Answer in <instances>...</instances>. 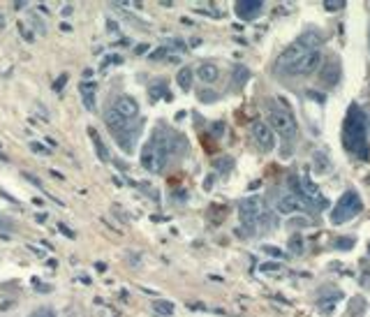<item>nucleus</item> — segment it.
I'll use <instances>...</instances> for the list:
<instances>
[{
  "instance_id": "f257e3e1",
  "label": "nucleus",
  "mask_w": 370,
  "mask_h": 317,
  "mask_svg": "<svg viewBox=\"0 0 370 317\" xmlns=\"http://www.w3.org/2000/svg\"><path fill=\"white\" fill-rule=\"evenodd\" d=\"M343 142L352 155L359 160L368 158V123H365V114L361 111L359 104H352L347 109V118H345L343 127Z\"/></svg>"
},
{
  "instance_id": "f03ea898",
  "label": "nucleus",
  "mask_w": 370,
  "mask_h": 317,
  "mask_svg": "<svg viewBox=\"0 0 370 317\" xmlns=\"http://www.w3.org/2000/svg\"><path fill=\"white\" fill-rule=\"evenodd\" d=\"M171 155L169 151V137H162L160 130L153 134V139L142 148V167L153 174H158L167 167V160Z\"/></svg>"
},
{
  "instance_id": "7ed1b4c3",
  "label": "nucleus",
  "mask_w": 370,
  "mask_h": 317,
  "mask_svg": "<svg viewBox=\"0 0 370 317\" xmlns=\"http://www.w3.org/2000/svg\"><path fill=\"white\" fill-rule=\"evenodd\" d=\"M266 118L268 123L266 125L273 130V134H283L285 139H294L299 134V125H296V118L292 116V111L285 109L283 104H275V102H268L266 107Z\"/></svg>"
},
{
  "instance_id": "20e7f679",
  "label": "nucleus",
  "mask_w": 370,
  "mask_h": 317,
  "mask_svg": "<svg viewBox=\"0 0 370 317\" xmlns=\"http://www.w3.org/2000/svg\"><path fill=\"white\" fill-rule=\"evenodd\" d=\"M361 211H363V202H361L359 192L347 190V192H343V197L336 202L329 220H331V224H343V222H349L352 218H356Z\"/></svg>"
},
{
  "instance_id": "39448f33",
  "label": "nucleus",
  "mask_w": 370,
  "mask_h": 317,
  "mask_svg": "<svg viewBox=\"0 0 370 317\" xmlns=\"http://www.w3.org/2000/svg\"><path fill=\"white\" fill-rule=\"evenodd\" d=\"M239 218L245 227H257L261 220L266 218V208H264L261 197H257V195L245 197L243 202L239 204Z\"/></svg>"
},
{
  "instance_id": "423d86ee",
  "label": "nucleus",
  "mask_w": 370,
  "mask_h": 317,
  "mask_svg": "<svg viewBox=\"0 0 370 317\" xmlns=\"http://www.w3.org/2000/svg\"><path fill=\"white\" fill-rule=\"evenodd\" d=\"M319 67H321L319 49H317V51H305V54L296 60L294 65L289 67V72L285 74V77H310V74H315Z\"/></svg>"
},
{
  "instance_id": "0eeeda50",
  "label": "nucleus",
  "mask_w": 370,
  "mask_h": 317,
  "mask_svg": "<svg viewBox=\"0 0 370 317\" xmlns=\"http://www.w3.org/2000/svg\"><path fill=\"white\" fill-rule=\"evenodd\" d=\"M250 134H252V139H255V144L259 146V151H264V153H271L273 148H275V134H273V130L264 123V120H255V123H252Z\"/></svg>"
},
{
  "instance_id": "6e6552de",
  "label": "nucleus",
  "mask_w": 370,
  "mask_h": 317,
  "mask_svg": "<svg viewBox=\"0 0 370 317\" xmlns=\"http://www.w3.org/2000/svg\"><path fill=\"white\" fill-rule=\"evenodd\" d=\"M275 211L278 213H283V215L305 213V211H308V202H305L303 197H299V195H294V192H289V195H285V197L278 199Z\"/></svg>"
},
{
  "instance_id": "1a4fd4ad",
  "label": "nucleus",
  "mask_w": 370,
  "mask_h": 317,
  "mask_svg": "<svg viewBox=\"0 0 370 317\" xmlns=\"http://www.w3.org/2000/svg\"><path fill=\"white\" fill-rule=\"evenodd\" d=\"M111 109L116 111V114L125 116L127 120H134L136 116H139V104H136L134 98H130V95H118V98L114 100V107Z\"/></svg>"
},
{
  "instance_id": "9d476101",
  "label": "nucleus",
  "mask_w": 370,
  "mask_h": 317,
  "mask_svg": "<svg viewBox=\"0 0 370 317\" xmlns=\"http://www.w3.org/2000/svg\"><path fill=\"white\" fill-rule=\"evenodd\" d=\"M321 81L327 88H333L338 81H340V63L338 58H329L327 63H321Z\"/></svg>"
},
{
  "instance_id": "9b49d317",
  "label": "nucleus",
  "mask_w": 370,
  "mask_h": 317,
  "mask_svg": "<svg viewBox=\"0 0 370 317\" xmlns=\"http://www.w3.org/2000/svg\"><path fill=\"white\" fill-rule=\"evenodd\" d=\"M261 10H264V3H259V0H239L236 3V14L241 19H245V21L257 19L261 14Z\"/></svg>"
},
{
  "instance_id": "f8f14e48",
  "label": "nucleus",
  "mask_w": 370,
  "mask_h": 317,
  "mask_svg": "<svg viewBox=\"0 0 370 317\" xmlns=\"http://www.w3.org/2000/svg\"><path fill=\"white\" fill-rule=\"evenodd\" d=\"M104 120H107V127H109L114 134H123V132H127L132 127V123H134V120H127L125 116L116 114L114 109H109L107 114H104Z\"/></svg>"
},
{
  "instance_id": "ddd939ff",
  "label": "nucleus",
  "mask_w": 370,
  "mask_h": 317,
  "mask_svg": "<svg viewBox=\"0 0 370 317\" xmlns=\"http://www.w3.org/2000/svg\"><path fill=\"white\" fill-rule=\"evenodd\" d=\"M294 44H299L301 49H305V51H317V47H319V44H324V35L315 33V30H308V33L301 35V37L296 39Z\"/></svg>"
},
{
  "instance_id": "4468645a",
  "label": "nucleus",
  "mask_w": 370,
  "mask_h": 317,
  "mask_svg": "<svg viewBox=\"0 0 370 317\" xmlns=\"http://www.w3.org/2000/svg\"><path fill=\"white\" fill-rule=\"evenodd\" d=\"M197 77H199V81H204V83H213V81H218L220 70L213 65V63H202L199 70H197Z\"/></svg>"
},
{
  "instance_id": "2eb2a0df",
  "label": "nucleus",
  "mask_w": 370,
  "mask_h": 317,
  "mask_svg": "<svg viewBox=\"0 0 370 317\" xmlns=\"http://www.w3.org/2000/svg\"><path fill=\"white\" fill-rule=\"evenodd\" d=\"M312 164H315V174H329V169H331V160H329L327 153H321V151H317L312 155Z\"/></svg>"
},
{
  "instance_id": "dca6fc26",
  "label": "nucleus",
  "mask_w": 370,
  "mask_h": 317,
  "mask_svg": "<svg viewBox=\"0 0 370 317\" xmlns=\"http://www.w3.org/2000/svg\"><path fill=\"white\" fill-rule=\"evenodd\" d=\"M81 95L86 109H95V83H81Z\"/></svg>"
},
{
  "instance_id": "f3484780",
  "label": "nucleus",
  "mask_w": 370,
  "mask_h": 317,
  "mask_svg": "<svg viewBox=\"0 0 370 317\" xmlns=\"http://www.w3.org/2000/svg\"><path fill=\"white\" fill-rule=\"evenodd\" d=\"M116 142H118V146L123 148V151H127V153H132V148H134V142H136V137H134V132H123V134H116Z\"/></svg>"
},
{
  "instance_id": "a211bd4d",
  "label": "nucleus",
  "mask_w": 370,
  "mask_h": 317,
  "mask_svg": "<svg viewBox=\"0 0 370 317\" xmlns=\"http://www.w3.org/2000/svg\"><path fill=\"white\" fill-rule=\"evenodd\" d=\"M88 132H90L92 144H95V148H98V158H100V160H104V162H109V160H111V155H109V151H107V146H104V144H102V139H100V134H98V132H95V130H92V127H90V130H88Z\"/></svg>"
},
{
  "instance_id": "6ab92c4d",
  "label": "nucleus",
  "mask_w": 370,
  "mask_h": 317,
  "mask_svg": "<svg viewBox=\"0 0 370 317\" xmlns=\"http://www.w3.org/2000/svg\"><path fill=\"white\" fill-rule=\"evenodd\" d=\"M176 81H178V86L183 88V90H190V88H192V70H190V67H183V70L178 72Z\"/></svg>"
},
{
  "instance_id": "aec40b11",
  "label": "nucleus",
  "mask_w": 370,
  "mask_h": 317,
  "mask_svg": "<svg viewBox=\"0 0 370 317\" xmlns=\"http://www.w3.org/2000/svg\"><path fill=\"white\" fill-rule=\"evenodd\" d=\"M153 310L160 312V315H171V312H174V303H169V301H158V303H153Z\"/></svg>"
},
{
  "instance_id": "412c9836",
  "label": "nucleus",
  "mask_w": 370,
  "mask_h": 317,
  "mask_svg": "<svg viewBox=\"0 0 370 317\" xmlns=\"http://www.w3.org/2000/svg\"><path fill=\"white\" fill-rule=\"evenodd\" d=\"M324 7H327L329 12H338V10H343L345 7V0H327Z\"/></svg>"
},
{
  "instance_id": "4be33fe9",
  "label": "nucleus",
  "mask_w": 370,
  "mask_h": 317,
  "mask_svg": "<svg viewBox=\"0 0 370 317\" xmlns=\"http://www.w3.org/2000/svg\"><path fill=\"white\" fill-rule=\"evenodd\" d=\"M232 164H234V160H232V158H222V160H215V167H218L220 171H229V169H232Z\"/></svg>"
},
{
  "instance_id": "5701e85b",
  "label": "nucleus",
  "mask_w": 370,
  "mask_h": 317,
  "mask_svg": "<svg viewBox=\"0 0 370 317\" xmlns=\"http://www.w3.org/2000/svg\"><path fill=\"white\" fill-rule=\"evenodd\" d=\"M28 317H56V312L51 308H37V310H33Z\"/></svg>"
},
{
  "instance_id": "b1692460",
  "label": "nucleus",
  "mask_w": 370,
  "mask_h": 317,
  "mask_svg": "<svg viewBox=\"0 0 370 317\" xmlns=\"http://www.w3.org/2000/svg\"><path fill=\"white\" fill-rule=\"evenodd\" d=\"M289 246H292V252H296V255H301V252H303V241H301V236H294V239L289 241Z\"/></svg>"
},
{
  "instance_id": "393cba45",
  "label": "nucleus",
  "mask_w": 370,
  "mask_h": 317,
  "mask_svg": "<svg viewBox=\"0 0 370 317\" xmlns=\"http://www.w3.org/2000/svg\"><path fill=\"white\" fill-rule=\"evenodd\" d=\"M248 79V70L245 67H236V83H245Z\"/></svg>"
},
{
  "instance_id": "a878e982",
  "label": "nucleus",
  "mask_w": 370,
  "mask_h": 317,
  "mask_svg": "<svg viewBox=\"0 0 370 317\" xmlns=\"http://www.w3.org/2000/svg\"><path fill=\"white\" fill-rule=\"evenodd\" d=\"M352 243H354L352 239H338L336 241V246L340 248V250H347V248H352Z\"/></svg>"
},
{
  "instance_id": "bb28decb",
  "label": "nucleus",
  "mask_w": 370,
  "mask_h": 317,
  "mask_svg": "<svg viewBox=\"0 0 370 317\" xmlns=\"http://www.w3.org/2000/svg\"><path fill=\"white\" fill-rule=\"evenodd\" d=\"M118 63H120V56H107L102 65H104V67H109V65H118Z\"/></svg>"
},
{
  "instance_id": "cd10ccee",
  "label": "nucleus",
  "mask_w": 370,
  "mask_h": 317,
  "mask_svg": "<svg viewBox=\"0 0 370 317\" xmlns=\"http://www.w3.org/2000/svg\"><path fill=\"white\" fill-rule=\"evenodd\" d=\"M12 230V222L7 218H3V215H0V232H10Z\"/></svg>"
},
{
  "instance_id": "c85d7f7f",
  "label": "nucleus",
  "mask_w": 370,
  "mask_h": 317,
  "mask_svg": "<svg viewBox=\"0 0 370 317\" xmlns=\"http://www.w3.org/2000/svg\"><path fill=\"white\" fill-rule=\"evenodd\" d=\"M30 148H33L35 153H42V155H47V153H49V151H47V148H44L42 144H37V142H33V144H30Z\"/></svg>"
},
{
  "instance_id": "c756f323",
  "label": "nucleus",
  "mask_w": 370,
  "mask_h": 317,
  "mask_svg": "<svg viewBox=\"0 0 370 317\" xmlns=\"http://www.w3.org/2000/svg\"><path fill=\"white\" fill-rule=\"evenodd\" d=\"M308 98H312V100H317V102H324V95L321 93H315V90H308Z\"/></svg>"
},
{
  "instance_id": "7c9ffc66",
  "label": "nucleus",
  "mask_w": 370,
  "mask_h": 317,
  "mask_svg": "<svg viewBox=\"0 0 370 317\" xmlns=\"http://www.w3.org/2000/svg\"><path fill=\"white\" fill-rule=\"evenodd\" d=\"M202 98H204V102H213L215 95H213V93H202Z\"/></svg>"
},
{
  "instance_id": "2f4dec72",
  "label": "nucleus",
  "mask_w": 370,
  "mask_h": 317,
  "mask_svg": "<svg viewBox=\"0 0 370 317\" xmlns=\"http://www.w3.org/2000/svg\"><path fill=\"white\" fill-rule=\"evenodd\" d=\"M148 51V44H142V47H136V54H146Z\"/></svg>"
},
{
  "instance_id": "473e14b6",
  "label": "nucleus",
  "mask_w": 370,
  "mask_h": 317,
  "mask_svg": "<svg viewBox=\"0 0 370 317\" xmlns=\"http://www.w3.org/2000/svg\"><path fill=\"white\" fill-rule=\"evenodd\" d=\"M60 232H63V234H67V236H74V234H72V232L65 227V224H60Z\"/></svg>"
},
{
  "instance_id": "72a5a7b5",
  "label": "nucleus",
  "mask_w": 370,
  "mask_h": 317,
  "mask_svg": "<svg viewBox=\"0 0 370 317\" xmlns=\"http://www.w3.org/2000/svg\"><path fill=\"white\" fill-rule=\"evenodd\" d=\"M368 49H370V30H368Z\"/></svg>"
}]
</instances>
